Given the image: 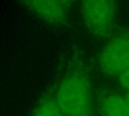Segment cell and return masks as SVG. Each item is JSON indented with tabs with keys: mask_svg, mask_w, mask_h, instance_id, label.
Returning a JSON list of instances; mask_svg holds the SVG:
<instances>
[{
	"mask_svg": "<svg viewBox=\"0 0 129 116\" xmlns=\"http://www.w3.org/2000/svg\"><path fill=\"white\" fill-rule=\"evenodd\" d=\"M52 93L64 116H97L91 73L80 52L74 53Z\"/></svg>",
	"mask_w": 129,
	"mask_h": 116,
	"instance_id": "6da1fadb",
	"label": "cell"
},
{
	"mask_svg": "<svg viewBox=\"0 0 129 116\" xmlns=\"http://www.w3.org/2000/svg\"><path fill=\"white\" fill-rule=\"evenodd\" d=\"M79 12L87 30L99 40H108L116 31L118 3L115 1H83Z\"/></svg>",
	"mask_w": 129,
	"mask_h": 116,
	"instance_id": "7a4b0ae2",
	"label": "cell"
},
{
	"mask_svg": "<svg viewBox=\"0 0 129 116\" xmlns=\"http://www.w3.org/2000/svg\"><path fill=\"white\" fill-rule=\"evenodd\" d=\"M97 68L103 76L112 79L129 70V27L116 30L106 40L98 53Z\"/></svg>",
	"mask_w": 129,
	"mask_h": 116,
	"instance_id": "3957f363",
	"label": "cell"
},
{
	"mask_svg": "<svg viewBox=\"0 0 129 116\" xmlns=\"http://www.w3.org/2000/svg\"><path fill=\"white\" fill-rule=\"evenodd\" d=\"M21 3L27 10L50 25H63L74 4L72 1H24Z\"/></svg>",
	"mask_w": 129,
	"mask_h": 116,
	"instance_id": "277c9868",
	"label": "cell"
},
{
	"mask_svg": "<svg viewBox=\"0 0 129 116\" xmlns=\"http://www.w3.org/2000/svg\"><path fill=\"white\" fill-rule=\"evenodd\" d=\"M97 116H129V104L124 96L111 88L95 90Z\"/></svg>",
	"mask_w": 129,
	"mask_h": 116,
	"instance_id": "5b68a950",
	"label": "cell"
},
{
	"mask_svg": "<svg viewBox=\"0 0 129 116\" xmlns=\"http://www.w3.org/2000/svg\"><path fill=\"white\" fill-rule=\"evenodd\" d=\"M30 116H64L58 107L53 93L44 96L35 106Z\"/></svg>",
	"mask_w": 129,
	"mask_h": 116,
	"instance_id": "8992f818",
	"label": "cell"
},
{
	"mask_svg": "<svg viewBox=\"0 0 129 116\" xmlns=\"http://www.w3.org/2000/svg\"><path fill=\"white\" fill-rule=\"evenodd\" d=\"M119 87L124 93H129V70L116 79Z\"/></svg>",
	"mask_w": 129,
	"mask_h": 116,
	"instance_id": "52a82bcc",
	"label": "cell"
},
{
	"mask_svg": "<svg viewBox=\"0 0 129 116\" xmlns=\"http://www.w3.org/2000/svg\"><path fill=\"white\" fill-rule=\"evenodd\" d=\"M124 96H125V98H126V100L129 104V93H124Z\"/></svg>",
	"mask_w": 129,
	"mask_h": 116,
	"instance_id": "ba28073f",
	"label": "cell"
}]
</instances>
